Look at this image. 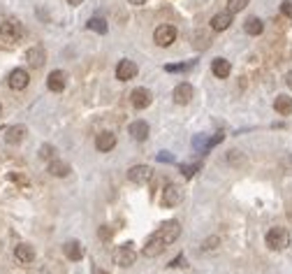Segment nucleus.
Instances as JSON below:
<instances>
[{
	"label": "nucleus",
	"instance_id": "1",
	"mask_svg": "<svg viewBox=\"0 0 292 274\" xmlns=\"http://www.w3.org/2000/svg\"><path fill=\"white\" fill-rule=\"evenodd\" d=\"M26 35L23 26L19 21H2L0 23V42H7V45H19Z\"/></svg>",
	"mask_w": 292,
	"mask_h": 274
},
{
	"label": "nucleus",
	"instance_id": "2",
	"mask_svg": "<svg viewBox=\"0 0 292 274\" xmlns=\"http://www.w3.org/2000/svg\"><path fill=\"white\" fill-rule=\"evenodd\" d=\"M267 246L271 251H283L290 246V232L288 228H271L267 232Z\"/></svg>",
	"mask_w": 292,
	"mask_h": 274
},
{
	"label": "nucleus",
	"instance_id": "3",
	"mask_svg": "<svg viewBox=\"0 0 292 274\" xmlns=\"http://www.w3.org/2000/svg\"><path fill=\"white\" fill-rule=\"evenodd\" d=\"M111 258H114V265L118 267H132L137 260V251L132 249V244H121V246H116Z\"/></svg>",
	"mask_w": 292,
	"mask_h": 274
},
{
	"label": "nucleus",
	"instance_id": "4",
	"mask_svg": "<svg viewBox=\"0 0 292 274\" xmlns=\"http://www.w3.org/2000/svg\"><path fill=\"white\" fill-rule=\"evenodd\" d=\"M153 235L160 237L162 242L169 246V244H174L179 237H181V226H179V221H167L165 226H160V228L155 230Z\"/></svg>",
	"mask_w": 292,
	"mask_h": 274
},
{
	"label": "nucleus",
	"instance_id": "5",
	"mask_svg": "<svg viewBox=\"0 0 292 274\" xmlns=\"http://www.w3.org/2000/svg\"><path fill=\"white\" fill-rule=\"evenodd\" d=\"M174 40H177V28L174 26H169V23H162V26H158L153 33V42L158 46H169L174 45Z\"/></svg>",
	"mask_w": 292,
	"mask_h": 274
},
{
	"label": "nucleus",
	"instance_id": "6",
	"mask_svg": "<svg viewBox=\"0 0 292 274\" xmlns=\"http://www.w3.org/2000/svg\"><path fill=\"white\" fill-rule=\"evenodd\" d=\"M181 200H183V190H181V186H177V183H167L165 190H162V207H167V209L179 207L181 205Z\"/></svg>",
	"mask_w": 292,
	"mask_h": 274
},
{
	"label": "nucleus",
	"instance_id": "7",
	"mask_svg": "<svg viewBox=\"0 0 292 274\" xmlns=\"http://www.w3.org/2000/svg\"><path fill=\"white\" fill-rule=\"evenodd\" d=\"M7 84H9V89H14V91H23L26 86L31 84V77H28V72H26L23 68H16V70L9 72Z\"/></svg>",
	"mask_w": 292,
	"mask_h": 274
},
{
	"label": "nucleus",
	"instance_id": "8",
	"mask_svg": "<svg viewBox=\"0 0 292 274\" xmlns=\"http://www.w3.org/2000/svg\"><path fill=\"white\" fill-rule=\"evenodd\" d=\"M137 72H139L137 63L128 61V58L116 65V79H121V82H130V79H135V77H137Z\"/></svg>",
	"mask_w": 292,
	"mask_h": 274
},
{
	"label": "nucleus",
	"instance_id": "9",
	"mask_svg": "<svg viewBox=\"0 0 292 274\" xmlns=\"http://www.w3.org/2000/svg\"><path fill=\"white\" fill-rule=\"evenodd\" d=\"M151 175H153V170L148 168V165H135V168L128 170V182L142 186V183H146L151 179Z\"/></svg>",
	"mask_w": 292,
	"mask_h": 274
},
{
	"label": "nucleus",
	"instance_id": "10",
	"mask_svg": "<svg viewBox=\"0 0 292 274\" xmlns=\"http://www.w3.org/2000/svg\"><path fill=\"white\" fill-rule=\"evenodd\" d=\"M26 61H28V65H31V68H42V65L46 63V51H44V46H42V45L31 46V49L26 51Z\"/></svg>",
	"mask_w": 292,
	"mask_h": 274
},
{
	"label": "nucleus",
	"instance_id": "11",
	"mask_svg": "<svg viewBox=\"0 0 292 274\" xmlns=\"http://www.w3.org/2000/svg\"><path fill=\"white\" fill-rule=\"evenodd\" d=\"M130 102L135 109H146V107L151 105V91L144 89V86H139V89H135L130 93Z\"/></svg>",
	"mask_w": 292,
	"mask_h": 274
},
{
	"label": "nucleus",
	"instance_id": "12",
	"mask_svg": "<svg viewBox=\"0 0 292 274\" xmlns=\"http://www.w3.org/2000/svg\"><path fill=\"white\" fill-rule=\"evenodd\" d=\"M46 86H49V91H54V93L65 91V86H68V75H65L63 70H54V72L49 75V79H46Z\"/></svg>",
	"mask_w": 292,
	"mask_h": 274
},
{
	"label": "nucleus",
	"instance_id": "13",
	"mask_svg": "<svg viewBox=\"0 0 292 274\" xmlns=\"http://www.w3.org/2000/svg\"><path fill=\"white\" fill-rule=\"evenodd\" d=\"M26 135H28V130H26V126H21V123H19V126H9L7 130H5V142H7V144H21L23 139H26Z\"/></svg>",
	"mask_w": 292,
	"mask_h": 274
},
{
	"label": "nucleus",
	"instance_id": "14",
	"mask_svg": "<svg viewBox=\"0 0 292 274\" xmlns=\"http://www.w3.org/2000/svg\"><path fill=\"white\" fill-rule=\"evenodd\" d=\"M192 95H195V91H192V86L188 84V82H181V84H177V89H174V102H177V105H188L192 100Z\"/></svg>",
	"mask_w": 292,
	"mask_h": 274
},
{
	"label": "nucleus",
	"instance_id": "15",
	"mask_svg": "<svg viewBox=\"0 0 292 274\" xmlns=\"http://www.w3.org/2000/svg\"><path fill=\"white\" fill-rule=\"evenodd\" d=\"M116 146V135L114 133H100V135L95 137V149H98V151H111V149H114Z\"/></svg>",
	"mask_w": 292,
	"mask_h": 274
},
{
	"label": "nucleus",
	"instance_id": "16",
	"mask_svg": "<svg viewBox=\"0 0 292 274\" xmlns=\"http://www.w3.org/2000/svg\"><path fill=\"white\" fill-rule=\"evenodd\" d=\"M63 253H65L70 260H74V263H77V260L84 258V246H81L77 239H72V242L63 244Z\"/></svg>",
	"mask_w": 292,
	"mask_h": 274
},
{
	"label": "nucleus",
	"instance_id": "17",
	"mask_svg": "<svg viewBox=\"0 0 292 274\" xmlns=\"http://www.w3.org/2000/svg\"><path fill=\"white\" fill-rule=\"evenodd\" d=\"M211 72H214L218 79H227L230 72H232L230 61H225V58H214V61H211Z\"/></svg>",
	"mask_w": 292,
	"mask_h": 274
},
{
	"label": "nucleus",
	"instance_id": "18",
	"mask_svg": "<svg viewBox=\"0 0 292 274\" xmlns=\"http://www.w3.org/2000/svg\"><path fill=\"white\" fill-rule=\"evenodd\" d=\"M232 12H227V9H225V12H220V14H216L214 19H211V28H214V31H227V28H230L232 26Z\"/></svg>",
	"mask_w": 292,
	"mask_h": 274
},
{
	"label": "nucleus",
	"instance_id": "19",
	"mask_svg": "<svg viewBox=\"0 0 292 274\" xmlns=\"http://www.w3.org/2000/svg\"><path fill=\"white\" fill-rule=\"evenodd\" d=\"M14 256L19 263H23V265H28V263H33L35 260V249H33L31 244H19L14 249Z\"/></svg>",
	"mask_w": 292,
	"mask_h": 274
},
{
	"label": "nucleus",
	"instance_id": "20",
	"mask_svg": "<svg viewBox=\"0 0 292 274\" xmlns=\"http://www.w3.org/2000/svg\"><path fill=\"white\" fill-rule=\"evenodd\" d=\"M244 31H246L248 35L257 38V35H262V31H264V23H262L260 16H248L246 23H244Z\"/></svg>",
	"mask_w": 292,
	"mask_h": 274
},
{
	"label": "nucleus",
	"instance_id": "21",
	"mask_svg": "<svg viewBox=\"0 0 292 274\" xmlns=\"http://www.w3.org/2000/svg\"><path fill=\"white\" fill-rule=\"evenodd\" d=\"M274 109H276L281 116H290L292 114V98L290 95H276V100H274Z\"/></svg>",
	"mask_w": 292,
	"mask_h": 274
},
{
	"label": "nucleus",
	"instance_id": "22",
	"mask_svg": "<svg viewBox=\"0 0 292 274\" xmlns=\"http://www.w3.org/2000/svg\"><path fill=\"white\" fill-rule=\"evenodd\" d=\"M72 170H70V165L65 163V160H58L54 158L51 163H49V175L51 177H68Z\"/></svg>",
	"mask_w": 292,
	"mask_h": 274
},
{
	"label": "nucleus",
	"instance_id": "23",
	"mask_svg": "<svg viewBox=\"0 0 292 274\" xmlns=\"http://www.w3.org/2000/svg\"><path fill=\"white\" fill-rule=\"evenodd\" d=\"M130 135L137 139V142H144L148 137V123L146 121H132L130 123Z\"/></svg>",
	"mask_w": 292,
	"mask_h": 274
},
{
	"label": "nucleus",
	"instance_id": "24",
	"mask_svg": "<svg viewBox=\"0 0 292 274\" xmlns=\"http://www.w3.org/2000/svg\"><path fill=\"white\" fill-rule=\"evenodd\" d=\"M86 28H88V31L100 33V35H105L109 26H107V21H105V19H100V16H93V19H88V23H86Z\"/></svg>",
	"mask_w": 292,
	"mask_h": 274
},
{
	"label": "nucleus",
	"instance_id": "25",
	"mask_svg": "<svg viewBox=\"0 0 292 274\" xmlns=\"http://www.w3.org/2000/svg\"><path fill=\"white\" fill-rule=\"evenodd\" d=\"M195 63H169V65H165V72H185V70H190Z\"/></svg>",
	"mask_w": 292,
	"mask_h": 274
},
{
	"label": "nucleus",
	"instance_id": "26",
	"mask_svg": "<svg viewBox=\"0 0 292 274\" xmlns=\"http://www.w3.org/2000/svg\"><path fill=\"white\" fill-rule=\"evenodd\" d=\"M209 45H211V40H209L207 33H197L195 35V49H209Z\"/></svg>",
	"mask_w": 292,
	"mask_h": 274
},
{
	"label": "nucleus",
	"instance_id": "27",
	"mask_svg": "<svg viewBox=\"0 0 292 274\" xmlns=\"http://www.w3.org/2000/svg\"><path fill=\"white\" fill-rule=\"evenodd\" d=\"M246 5H248V0H230V2H227V12L237 14V12H241Z\"/></svg>",
	"mask_w": 292,
	"mask_h": 274
},
{
	"label": "nucleus",
	"instance_id": "28",
	"mask_svg": "<svg viewBox=\"0 0 292 274\" xmlns=\"http://www.w3.org/2000/svg\"><path fill=\"white\" fill-rule=\"evenodd\" d=\"M54 146H51V144H42V146H39V158H42V160H54Z\"/></svg>",
	"mask_w": 292,
	"mask_h": 274
},
{
	"label": "nucleus",
	"instance_id": "29",
	"mask_svg": "<svg viewBox=\"0 0 292 274\" xmlns=\"http://www.w3.org/2000/svg\"><path fill=\"white\" fill-rule=\"evenodd\" d=\"M202 165L200 163H195V165H181V175L183 177H188V179H190L192 175H195V172H197V170H200Z\"/></svg>",
	"mask_w": 292,
	"mask_h": 274
},
{
	"label": "nucleus",
	"instance_id": "30",
	"mask_svg": "<svg viewBox=\"0 0 292 274\" xmlns=\"http://www.w3.org/2000/svg\"><path fill=\"white\" fill-rule=\"evenodd\" d=\"M281 12H283L288 19H292V0H283V2H281Z\"/></svg>",
	"mask_w": 292,
	"mask_h": 274
},
{
	"label": "nucleus",
	"instance_id": "31",
	"mask_svg": "<svg viewBox=\"0 0 292 274\" xmlns=\"http://www.w3.org/2000/svg\"><path fill=\"white\" fill-rule=\"evenodd\" d=\"M98 235H100V239H102V242H107V239H111V235H114V232L109 230V226H102V228L98 230Z\"/></svg>",
	"mask_w": 292,
	"mask_h": 274
},
{
	"label": "nucleus",
	"instance_id": "32",
	"mask_svg": "<svg viewBox=\"0 0 292 274\" xmlns=\"http://www.w3.org/2000/svg\"><path fill=\"white\" fill-rule=\"evenodd\" d=\"M158 160H160V163H174V156L169 151H160L158 153Z\"/></svg>",
	"mask_w": 292,
	"mask_h": 274
},
{
	"label": "nucleus",
	"instance_id": "33",
	"mask_svg": "<svg viewBox=\"0 0 292 274\" xmlns=\"http://www.w3.org/2000/svg\"><path fill=\"white\" fill-rule=\"evenodd\" d=\"M169 267H185V256H183V253L172 260V263H169Z\"/></svg>",
	"mask_w": 292,
	"mask_h": 274
},
{
	"label": "nucleus",
	"instance_id": "34",
	"mask_svg": "<svg viewBox=\"0 0 292 274\" xmlns=\"http://www.w3.org/2000/svg\"><path fill=\"white\" fill-rule=\"evenodd\" d=\"M65 2H68V5H72V7H77V5H81L84 0H65Z\"/></svg>",
	"mask_w": 292,
	"mask_h": 274
},
{
	"label": "nucleus",
	"instance_id": "35",
	"mask_svg": "<svg viewBox=\"0 0 292 274\" xmlns=\"http://www.w3.org/2000/svg\"><path fill=\"white\" fill-rule=\"evenodd\" d=\"M285 84L292 89V72H288V75H285Z\"/></svg>",
	"mask_w": 292,
	"mask_h": 274
},
{
	"label": "nucleus",
	"instance_id": "36",
	"mask_svg": "<svg viewBox=\"0 0 292 274\" xmlns=\"http://www.w3.org/2000/svg\"><path fill=\"white\" fill-rule=\"evenodd\" d=\"M93 274H109V272H105L102 267H93Z\"/></svg>",
	"mask_w": 292,
	"mask_h": 274
},
{
	"label": "nucleus",
	"instance_id": "37",
	"mask_svg": "<svg viewBox=\"0 0 292 274\" xmlns=\"http://www.w3.org/2000/svg\"><path fill=\"white\" fill-rule=\"evenodd\" d=\"M128 2H130V5H144L146 0H128Z\"/></svg>",
	"mask_w": 292,
	"mask_h": 274
},
{
	"label": "nucleus",
	"instance_id": "38",
	"mask_svg": "<svg viewBox=\"0 0 292 274\" xmlns=\"http://www.w3.org/2000/svg\"><path fill=\"white\" fill-rule=\"evenodd\" d=\"M0 116H2V105H0Z\"/></svg>",
	"mask_w": 292,
	"mask_h": 274
}]
</instances>
